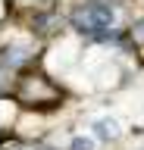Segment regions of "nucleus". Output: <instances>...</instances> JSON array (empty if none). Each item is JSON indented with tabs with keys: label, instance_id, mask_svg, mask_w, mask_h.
Returning <instances> with one entry per match:
<instances>
[{
	"label": "nucleus",
	"instance_id": "nucleus-4",
	"mask_svg": "<svg viewBox=\"0 0 144 150\" xmlns=\"http://www.w3.org/2000/svg\"><path fill=\"white\" fill-rule=\"evenodd\" d=\"M72 150H94V141L91 138H75L72 141Z\"/></svg>",
	"mask_w": 144,
	"mask_h": 150
},
{
	"label": "nucleus",
	"instance_id": "nucleus-3",
	"mask_svg": "<svg viewBox=\"0 0 144 150\" xmlns=\"http://www.w3.org/2000/svg\"><path fill=\"white\" fill-rule=\"evenodd\" d=\"M125 31H128V38H132V44H135V47H144V16H138L132 25L125 28Z\"/></svg>",
	"mask_w": 144,
	"mask_h": 150
},
{
	"label": "nucleus",
	"instance_id": "nucleus-2",
	"mask_svg": "<svg viewBox=\"0 0 144 150\" xmlns=\"http://www.w3.org/2000/svg\"><path fill=\"white\" fill-rule=\"evenodd\" d=\"M94 134L100 141H116L119 138V122L116 119H97L94 122Z\"/></svg>",
	"mask_w": 144,
	"mask_h": 150
},
{
	"label": "nucleus",
	"instance_id": "nucleus-1",
	"mask_svg": "<svg viewBox=\"0 0 144 150\" xmlns=\"http://www.w3.org/2000/svg\"><path fill=\"white\" fill-rule=\"evenodd\" d=\"M66 22H69L72 31H78V35H85V38L94 41L97 35L116 28V22H119V6L110 3V0H82V3H75V6L69 9Z\"/></svg>",
	"mask_w": 144,
	"mask_h": 150
}]
</instances>
